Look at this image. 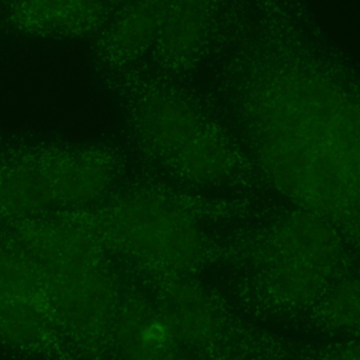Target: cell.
<instances>
[{
  "mask_svg": "<svg viewBox=\"0 0 360 360\" xmlns=\"http://www.w3.org/2000/svg\"><path fill=\"white\" fill-rule=\"evenodd\" d=\"M275 180L360 243V107L329 91L276 95L260 109Z\"/></svg>",
  "mask_w": 360,
  "mask_h": 360,
  "instance_id": "1",
  "label": "cell"
},
{
  "mask_svg": "<svg viewBox=\"0 0 360 360\" xmlns=\"http://www.w3.org/2000/svg\"><path fill=\"white\" fill-rule=\"evenodd\" d=\"M272 248L281 295L294 304L317 300L340 258V240L331 226L316 216H296L281 226Z\"/></svg>",
  "mask_w": 360,
  "mask_h": 360,
  "instance_id": "2",
  "label": "cell"
},
{
  "mask_svg": "<svg viewBox=\"0 0 360 360\" xmlns=\"http://www.w3.org/2000/svg\"><path fill=\"white\" fill-rule=\"evenodd\" d=\"M153 205H146L143 215L139 213L137 207H132V215L130 211L127 212L134 221L127 219L122 221L128 224L127 230H120L122 237L118 241L126 243L127 250L133 252H143L146 255L152 253L153 257L158 256V252H188L190 229L184 218L180 217L174 221L172 219V211L164 207H152Z\"/></svg>",
  "mask_w": 360,
  "mask_h": 360,
  "instance_id": "3",
  "label": "cell"
},
{
  "mask_svg": "<svg viewBox=\"0 0 360 360\" xmlns=\"http://www.w3.org/2000/svg\"><path fill=\"white\" fill-rule=\"evenodd\" d=\"M49 176L54 196L78 200L91 198L105 186L108 169L96 156L84 154L71 158Z\"/></svg>",
  "mask_w": 360,
  "mask_h": 360,
  "instance_id": "4",
  "label": "cell"
},
{
  "mask_svg": "<svg viewBox=\"0 0 360 360\" xmlns=\"http://www.w3.org/2000/svg\"><path fill=\"white\" fill-rule=\"evenodd\" d=\"M52 196L50 176L35 169L10 171L0 180V205L13 213L35 211Z\"/></svg>",
  "mask_w": 360,
  "mask_h": 360,
  "instance_id": "5",
  "label": "cell"
},
{
  "mask_svg": "<svg viewBox=\"0 0 360 360\" xmlns=\"http://www.w3.org/2000/svg\"><path fill=\"white\" fill-rule=\"evenodd\" d=\"M328 323L342 329L360 330V283H348L329 294L323 306Z\"/></svg>",
  "mask_w": 360,
  "mask_h": 360,
  "instance_id": "6",
  "label": "cell"
},
{
  "mask_svg": "<svg viewBox=\"0 0 360 360\" xmlns=\"http://www.w3.org/2000/svg\"><path fill=\"white\" fill-rule=\"evenodd\" d=\"M321 360H360V342L336 349Z\"/></svg>",
  "mask_w": 360,
  "mask_h": 360,
  "instance_id": "7",
  "label": "cell"
}]
</instances>
